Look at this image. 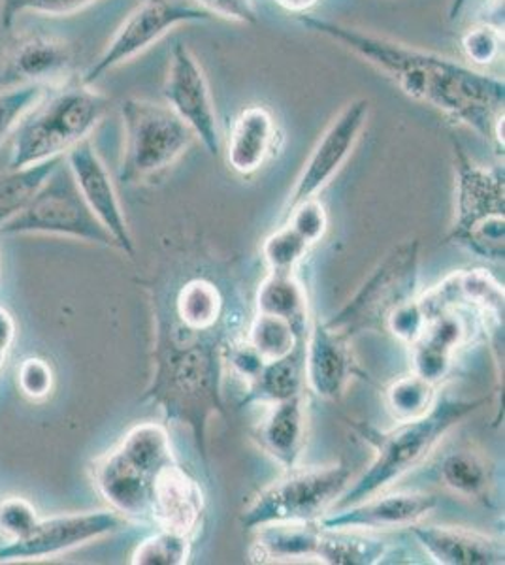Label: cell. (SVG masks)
I'll return each mask as SVG.
<instances>
[{
    "instance_id": "obj_1",
    "label": "cell",
    "mask_w": 505,
    "mask_h": 565,
    "mask_svg": "<svg viewBox=\"0 0 505 565\" xmlns=\"http://www.w3.org/2000/svg\"><path fill=\"white\" fill-rule=\"evenodd\" d=\"M309 31L362 58L389 77L406 97L429 104L454 125L475 130L493 141L494 122L504 114L505 85L502 77L477 71L440 53L368 33L357 26L298 13Z\"/></svg>"
},
{
    "instance_id": "obj_2",
    "label": "cell",
    "mask_w": 505,
    "mask_h": 565,
    "mask_svg": "<svg viewBox=\"0 0 505 565\" xmlns=\"http://www.w3.org/2000/svg\"><path fill=\"white\" fill-rule=\"evenodd\" d=\"M154 377L141 399L157 405L168 423L189 426L202 458H208V426L224 417V328L191 330L173 313L172 298H154Z\"/></svg>"
},
{
    "instance_id": "obj_3",
    "label": "cell",
    "mask_w": 505,
    "mask_h": 565,
    "mask_svg": "<svg viewBox=\"0 0 505 565\" xmlns=\"http://www.w3.org/2000/svg\"><path fill=\"white\" fill-rule=\"evenodd\" d=\"M486 404L488 398L456 399L443 396L435 399L429 413L413 420L398 423L392 430L379 431L370 424H355L358 436L371 445L374 460L355 484H349L346 492L339 495L330 511L347 508L390 489L398 479L429 457L456 424Z\"/></svg>"
},
{
    "instance_id": "obj_4",
    "label": "cell",
    "mask_w": 505,
    "mask_h": 565,
    "mask_svg": "<svg viewBox=\"0 0 505 565\" xmlns=\"http://www.w3.org/2000/svg\"><path fill=\"white\" fill-rule=\"evenodd\" d=\"M109 104L108 95L84 84L80 76L50 87L13 130L8 168L64 157L80 141L91 138L108 114Z\"/></svg>"
},
{
    "instance_id": "obj_5",
    "label": "cell",
    "mask_w": 505,
    "mask_h": 565,
    "mask_svg": "<svg viewBox=\"0 0 505 565\" xmlns=\"http://www.w3.org/2000/svg\"><path fill=\"white\" fill-rule=\"evenodd\" d=\"M178 460L167 426L140 423L91 466L93 484L112 511L127 521L151 522V498L160 469Z\"/></svg>"
},
{
    "instance_id": "obj_6",
    "label": "cell",
    "mask_w": 505,
    "mask_h": 565,
    "mask_svg": "<svg viewBox=\"0 0 505 565\" xmlns=\"http://www.w3.org/2000/svg\"><path fill=\"white\" fill-rule=\"evenodd\" d=\"M456 206L448 242L491 263L505 257L504 168L475 162L453 141Z\"/></svg>"
},
{
    "instance_id": "obj_7",
    "label": "cell",
    "mask_w": 505,
    "mask_h": 565,
    "mask_svg": "<svg viewBox=\"0 0 505 565\" xmlns=\"http://www.w3.org/2000/svg\"><path fill=\"white\" fill-rule=\"evenodd\" d=\"M119 111L123 121L119 181L125 185H140L165 174L197 140L168 104L130 97L123 100Z\"/></svg>"
},
{
    "instance_id": "obj_8",
    "label": "cell",
    "mask_w": 505,
    "mask_h": 565,
    "mask_svg": "<svg viewBox=\"0 0 505 565\" xmlns=\"http://www.w3.org/2000/svg\"><path fill=\"white\" fill-rule=\"evenodd\" d=\"M349 484L351 469L346 463L296 466L253 495L240 514V524L251 532L275 522H317L333 509Z\"/></svg>"
},
{
    "instance_id": "obj_9",
    "label": "cell",
    "mask_w": 505,
    "mask_h": 565,
    "mask_svg": "<svg viewBox=\"0 0 505 565\" xmlns=\"http://www.w3.org/2000/svg\"><path fill=\"white\" fill-rule=\"evenodd\" d=\"M61 236L85 244L116 247V242L104 231L85 204L84 196L72 178L66 161L59 162L45 178L31 202L7 225L0 226V236ZM117 249V247H116Z\"/></svg>"
},
{
    "instance_id": "obj_10",
    "label": "cell",
    "mask_w": 505,
    "mask_h": 565,
    "mask_svg": "<svg viewBox=\"0 0 505 565\" xmlns=\"http://www.w3.org/2000/svg\"><path fill=\"white\" fill-rule=\"evenodd\" d=\"M419 249L417 239L398 244L371 271L357 295L328 319V327L353 340L366 330H383L389 317L402 303L415 298L419 287Z\"/></svg>"
},
{
    "instance_id": "obj_11",
    "label": "cell",
    "mask_w": 505,
    "mask_h": 565,
    "mask_svg": "<svg viewBox=\"0 0 505 565\" xmlns=\"http://www.w3.org/2000/svg\"><path fill=\"white\" fill-rule=\"evenodd\" d=\"M213 20L197 4H186L181 0H141L140 4L128 13L114 36L104 45L103 53L93 61L80 79L95 85L109 71L125 65L141 53L165 39L176 26L187 23H204Z\"/></svg>"
},
{
    "instance_id": "obj_12",
    "label": "cell",
    "mask_w": 505,
    "mask_h": 565,
    "mask_svg": "<svg viewBox=\"0 0 505 565\" xmlns=\"http://www.w3.org/2000/svg\"><path fill=\"white\" fill-rule=\"evenodd\" d=\"M127 522L125 516L112 509L40 519L27 537L8 541L7 545L0 546V564L55 558L77 546L114 535L127 526Z\"/></svg>"
},
{
    "instance_id": "obj_13",
    "label": "cell",
    "mask_w": 505,
    "mask_h": 565,
    "mask_svg": "<svg viewBox=\"0 0 505 565\" xmlns=\"http://www.w3.org/2000/svg\"><path fill=\"white\" fill-rule=\"evenodd\" d=\"M370 111V98L366 97L353 98L351 103L339 109L338 116L328 122L327 129L320 135L296 178L295 186L285 204V213L304 200L315 199L323 189L333 183L339 170L349 161L358 140L362 138Z\"/></svg>"
},
{
    "instance_id": "obj_14",
    "label": "cell",
    "mask_w": 505,
    "mask_h": 565,
    "mask_svg": "<svg viewBox=\"0 0 505 565\" xmlns=\"http://www.w3.org/2000/svg\"><path fill=\"white\" fill-rule=\"evenodd\" d=\"M162 97L173 114L191 129L194 138L202 141L211 157L221 154L218 114L204 68L197 55L181 42L173 45L168 58Z\"/></svg>"
},
{
    "instance_id": "obj_15",
    "label": "cell",
    "mask_w": 505,
    "mask_h": 565,
    "mask_svg": "<svg viewBox=\"0 0 505 565\" xmlns=\"http://www.w3.org/2000/svg\"><path fill=\"white\" fill-rule=\"evenodd\" d=\"M76 52L53 34L25 31L15 34L0 61V87L42 85L57 87L74 77Z\"/></svg>"
},
{
    "instance_id": "obj_16",
    "label": "cell",
    "mask_w": 505,
    "mask_h": 565,
    "mask_svg": "<svg viewBox=\"0 0 505 565\" xmlns=\"http://www.w3.org/2000/svg\"><path fill=\"white\" fill-rule=\"evenodd\" d=\"M64 161L71 168L72 178L76 181L85 204L104 226V231L114 238L117 249L123 250L127 257H135V239L128 228L116 183L96 151L95 143L91 138L80 141L64 154Z\"/></svg>"
},
{
    "instance_id": "obj_17",
    "label": "cell",
    "mask_w": 505,
    "mask_h": 565,
    "mask_svg": "<svg viewBox=\"0 0 505 565\" xmlns=\"http://www.w3.org/2000/svg\"><path fill=\"white\" fill-rule=\"evenodd\" d=\"M365 373L358 367L351 340L327 322L315 321L304 345V377L315 396L338 402L355 377Z\"/></svg>"
},
{
    "instance_id": "obj_18",
    "label": "cell",
    "mask_w": 505,
    "mask_h": 565,
    "mask_svg": "<svg viewBox=\"0 0 505 565\" xmlns=\"http://www.w3.org/2000/svg\"><path fill=\"white\" fill-rule=\"evenodd\" d=\"M438 508V498L424 492L370 495L347 508L328 511L319 524L330 530H397L410 527Z\"/></svg>"
},
{
    "instance_id": "obj_19",
    "label": "cell",
    "mask_w": 505,
    "mask_h": 565,
    "mask_svg": "<svg viewBox=\"0 0 505 565\" xmlns=\"http://www.w3.org/2000/svg\"><path fill=\"white\" fill-rule=\"evenodd\" d=\"M472 317L481 316L467 309L451 308L430 317L421 335L410 345L411 372L432 385L442 383L453 367L459 349L474 335Z\"/></svg>"
},
{
    "instance_id": "obj_20",
    "label": "cell",
    "mask_w": 505,
    "mask_h": 565,
    "mask_svg": "<svg viewBox=\"0 0 505 565\" xmlns=\"http://www.w3.org/2000/svg\"><path fill=\"white\" fill-rule=\"evenodd\" d=\"M204 513L206 498L200 482L178 460L160 469L151 498L155 526L194 537Z\"/></svg>"
},
{
    "instance_id": "obj_21",
    "label": "cell",
    "mask_w": 505,
    "mask_h": 565,
    "mask_svg": "<svg viewBox=\"0 0 505 565\" xmlns=\"http://www.w3.org/2000/svg\"><path fill=\"white\" fill-rule=\"evenodd\" d=\"M282 146V130L274 114L263 104L240 109L224 146V159L238 175H253L274 159Z\"/></svg>"
},
{
    "instance_id": "obj_22",
    "label": "cell",
    "mask_w": 505,
    "mask_h": 565,
    "mask_svg": "<svg viewBox=\"0 0 505 565\" xmlns=\"http://www.w3.org/2000/svg\"><path fill=\"white\" fill-rule=\"evenodd\" d=\"M269 412L255 424L251 437L256 447L285 471L301 466L307 441V404L304 394L266 405Z\"/></svg>"
},
{
    "instance_id": "obj_23",
    "label": "cell",
    "mask_w": 505,
    "mask_h": 565,
    "mask_svg": "<svg viewBox=\"0 0 505 565\" xmlns=\"http://www.w3.org/2000/svg\"><path fill=\"white\" fill-rule=\"evenodd\" d=\"M434 564L502 565L505 562L504 541L466 527L410 526Z\"/></svg>"
},
{
    "instance_id": "obj_24",
    "label": "cell",
    "mask_w": 505,
    "mask_h": 565,
    "mask_svg": "<svg viewBox=\"0 0 505 565\" xmlns=\"http://www.w3.org/2000/svg\"><path fill=\"white\" fill-rule=\"evenodd\" d=\"M434 473L453 494L493 508V466L485 455L464 445L443 450L435 460Z\"/></svg>"
},
{
    "instance_id": "obj_25",
    "label": "cell",
    "mask_w": 505,
    "mask_h": 565,
    "mask_svg": "<svg viewBox=\"0 0 505 565\" xmlns=\"http://www.w3.org/2000/svg\"><path fill=\"white\" fill-rule=\"evenodd\" d=\"M317 522H275L256 527L255 543L250 548V559L255 564L293 562L315 558L320 537Z\"/></svg>"
},
{
    "instance_id": "obj_26",
    "label": "cell",
    "mask_w": 505,
    "mask_h": 565,
    "mask_svg": "<svg viewBox=\"0 0 505 565\" xmlns=\"http://www.w3.org/2000/svg\"><path fill=\"white\" fill-rule=\"evenodd\" d=\"M304 345H298L285 359L264 362L253 380L245 383V396L240 405H272L304 394Z\"/></svg>"
},
{
    "instance_id": "obj_27",
    "label": "cell",
    "mask_w": 505,
    "mask_h": 565,
    "mask_svg": "<svg viewBox=\"0 0 505 565\" xmlns=\"http://www.w3.org/2000/svg\"><path fill=\"white\" fill-rule=\"evenodd\" d=\"M389 551V541L362 530L323 527L315 559L328 565H376L383 562Z\"/></svg>"
},
{
    "instance_id": "obj_28",
    "label": "cell",
    "mask_w": 505,
    "mask_h": 565,
    "mask_svg": "<svg viewBox=\"0 0 505 565\" xmlns=\"http://www.w3.org/2000/svg\"><path fill=\"white\" fill-rule=\"evenodd\" d=\"M173 313L191 330H215L223 327L224 298L215 282L192 277L172 296Z\"/></svg>"
},
{
    "instance_id": "obj_29",
    "label": "cell",
    "mask_w": 505,
    "mask_h": 565,
    "mask_svg": "<svg viewBox=\"0 0 505 565\" xmlns=\"http://www.w3.org/2000/svg\"><path fill=\"white\" fill-rule=\"evenodd\" d=\"M256 313L282 317L307 335V292L295 274H272L264 277L255 296Z\"/></svg>"
},
{
    "instance_id": "obj_30",
    "label": "cell",
    "mask_w": 505,
    "mask_h": 565,
    "mask_svg": "<svg viewBox=\"0 0 505 565\" xmlns=\"http://www.w3.org/2000/svg\"><path fill=\"white\" fill-rule=\"evenodd\" d=\"M63 159L55 157L29 167L8 168L4 174H0V226L7 225L31 202L45 178L52 174Z\"/></svg>"
},
{
    "instance_id": "obj_31",
    "label": "cell",
    "mask_w": 505,
    "mask_h": 565,
    "mask_svg": "<svg viewBox=\"0 0 505 565\" xmlns=\"http://www.w3.org/2000/svg\"><path fill=\"white\" fill-rule=\"evenodd\" d=\"M245 340L263 362H275L293 353L306 338L298 334L296 328L282 317L256 313Z\"/></svg>"
},
{
    "instance_id": "obj_32",
    "label": "cell",
    "mask_w": 505,
    "mask_h": 565,
    "mask_svg": "<svg viewBox=\"0 0 505 565\" xmlns=\"http://www.w3.org/2000/svg\"><path fill=\"white\" fill-rule=\"evenodd\" d=\"M435 399V385L413 372L394 381L385 392L387 409L398 423L422 417L432 409Z\"/></svg>"
},
{
    "instance_id": "obj_33",
    "label": "cell",
    "mask_w": 505,
    "mask_h": 565,
    "mask_svg": "<svg viewBox=\"0 0 505 565\" xmlns=\"http://www.w3.org/2000/svg\"><path fill=\"white\" fill-rule=\"evenodd\" d=\"M192 537L183 533L160 530L141 541L130 556L135 565H186L191 558Z\"/></svg>"
},
{
    "instance_id": "obj_34",
    "label": "cell",
    "mask_w": 505,
    "mask_h": 565,
    "mask_svg": "<svg viewBox=\"0 0 505 565\" xmlns=\"http://www.w3.org/2000/svg\"><path fill=\"white\" fill-rule=\"evenodd\" d=\"M309 245L285 223L272 232L263 244V260L272 274H295L296 266L304 260Z\"/></svg>"
},
{
    "instance_id": "obj_35",
    "label": "cell",
    "mask_w": 505,
    "mask_h": 565,
    "mask_svg": "<svg viewBox=\"0 0 505 565\" xmlns=\"http://www.w3.org/2000/svg\"><path fill=\"white\" fill-rule=\"evenodd\" d=\"M50 87L42 85H10L0 87V148L18 129L21 119L31 111Z\"/></svg>"
},
{
    "instance_id": "obj_36",
    "label": "cell",
    "mask_w": 505,
    "mask_h": 565,
    "mask_svg": "<svg viewBox=\"0 0 505 565\" xmlns=\"http://www.w3.org/2000/svg\"><path fill=\"white\" fill-rule=\"evenodd\" d=\"M95 0H0V25L10 29L21 13L36 15H72L93 4Z\"/></svg>"
},
{
    "instance_id": "obj_37",
    "label": "cell",
    "mask_w": 505,
    "mask_h": 565,
    "mask_svg": "<svg viewBox=\"0 0 505 565\" xmlns=\"http://www.w3.org/2000/svg\"><path fill=\"white\" fill-rule=\"evenodd\" d=\"M461 44L470 66H491L502 53L504 34L499 33L498 26L481 23L467 29Z\"/></svg>"
},
{
    "instance_id": "obj_38",
    "label": "cell",
    "mask_w": 505,
    "mask_h": 565,
    "mask_svg": "<svg viewBox=\"0 0 505 565\" xmlns=\"http://www.w3.org/2000/svg\"><path fill=\"white\" fill-rule=\"evenodd\" d=\"M287 225L306 242L309 247L325 238L328 228L327 210L317 196L296 204L285 213Z\"/></svg>"
},
{
    "instance_id": "obj_39",
    "label": "cell",
    "mask_w": 505,
    "mask_h": 565,
    "mask_svg": "<svg viewBox=\"0 0 505 565\" xmlns=\"http://www.w3.org/2000/svg\"><path fill=\"white\" fill-rule=\"evenodd\" d=\"M55 373L48 360L40 356H29L18 367V386L21 394L32 402L45 399L53 391Z\"/></svg>"
},
{
    "instance_id": "obj_40",
    "label": "cell",
    "mask_w": 505,
    "mask_h": 565,
    "mask_svg": "<svg viewBox=\"0 0 505 565\" xmlns=\"http://www.w3.org/2000/svg\"><path fill=\"white\" fill-rule=\"evenodd\" d=\"M40 521L36 509L25 498H7L0 501V533L8 540H23Z\"/></svg>"
},
{
    "instance_id": "obj_41",
    "label": "cell",
    "mask_w": 505,
    "mask_h": 565,
    "mask_svg": "<svg viewBox=\"0 0 505 565\" xmlns=\"http://www.w3.org/2000/svg\"><path fill=\"white\" fill-rule=\"evenodd\" d=\"M427 327V313L422 309L419 298H411L410 302L402 303L400 308L389 317L387 330L394 335L397 340L411 345L413 341L421 335Z\"/></svg>"
},
{
    "instance_id": "obj_42",
    "label": "cell",
    "mask_w": 505,
    "mask_h": 565,
    "mask_svg": "<svg viewBox=\"0 0 505 565\" xmlns=\"http://www.w3.org/2000/svg\"><path fill=\"white\" fill-rule=\"evenodd\" d=\"M194 4L210 13L211 18H221L242 25H255L259 21L253 0H194Z\"/></svg>"
},
{
    "instance_id": "obj_43",
    "label": "cell",
    "mask_w": 505,
    "mask_h": 565,
    "mask_svg": "<svg viewBox=\"0 0 505 565\" xmlns=\"http://www.w3.org/2000/svg\"><path fill=\"white\" fill-rule=\"evenodd\" d=\"M13 341H15V321L7 309L0 308V370L12 351Z\"/></svg>"
},
{
    "instance_id": "obj_44",
    "label": "cell",
    "mask_w": 505,
    "mask_h": 565,
    "mask_svg": "<svg viewBox=\"0 0 505 565\" xmlns=\"http://www.w3.org/2000/svg\"><path fill=\"white\" fill-rule=\"evenodd\" d=\"M277 4H282L288 12L306 13V10L317 4V0H275Z\"/></svg>"
},
{
    "instance_id": "obj_45",
    "label": "cell",
    "mask_w": 505,
    "mask_h": 565,
    "mask_svg": "<svg viewBox=\"0 0 505 565\" xmlns=\"http://www.w3.org/2000/svg\"><path fill=\"white\" fill-rule=\"evenodd\" d=\"M467 0H453L451 8H449V20L454 21L461 18L462 10L466 8Z\"/></svg>"
}]
</instances>
